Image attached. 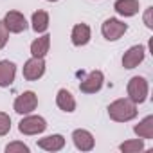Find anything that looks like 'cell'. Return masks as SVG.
<instances>
[{
    "mask_svg": "<svg viewBox=\"0 0 153 153\" xmlns=\"http://www.w3.org/2000/svg\"><path fill=\"white\" fill-rule=\"evenodd\" d=\"M108 115H110L112 121L128 123V121L137 117V105L131 99H128V97L115 99L114 103L108 105Z\"/></svg>",
    "mask_w": 153,
    "mask_h": 153,
    "instance_id": "6da1fadb",
    "label": "cell"
},
{
    "mask_svg": "<svg viewBox=\"0 0 153 153\" xmlns=\"http://www.w3.org/2000/svg\"><path fill=\"white\" fill-rule=\"evenodd\" d=\"M148 81L142 76H133V78L128 81V87H126V92H128V99H131L135 105H140L148 99Z\"/></svg>",
    "mask_w": 153,
    "mask_h": 153,
    "instance_id": "7a4b0ae2",
    "label": "cell"
},
{
    "mask_svg": "<svg viewBox=\"0 0 153 153\" xmlns=\"http://www.w3.org/2000/svg\"><path fill=\"white\" fill-rule=\"evenodd\" d=\"M45 128H47V121L40 115H29L27 114L18 123V130L24 135H38V133H43Z\"/></svg>",
    "mask_w": 153,
    "mask_h": 153,
    "instance_id": "3957f363",
    "label": "cell"
},
{
    "mask_svg": "<svg viewBox=\"0 0 153 153\" xmlns=\"http://www.w3.org/2000/svg\"><path fill=\"white\" fill-rule=\"evenodd\" d=\"M128 31V24L121 22L119 18H106L101 25V33L108 42H115L119 40L124 33Z\"/></svg>",
    "mask_w": 153,
    "mask_h": 153,
    "instance_id": "277c9868",
    "label": "cell"
},
{
    "mask_svg": "<svg viewBox=\"0 0 153 153\" xmlns=\"http://www.w3.org/2000/svg\"><path fill=\"white\" fill-rule=\"evenodd\" d=\"M36 106H38V96H36L34 92H31V90L20 94V96L15 99V105H13L15 112L20 114V115H27V114L34 112Z\"/></svg>",
    "mask_w": 153,
    "mask_h": 153,
    "instance_id": "5b68a950",
    "label": "cell"
},
{
    "mask_svg": "<svg viewBox=\"0 0 153 153\" xmlns=\"http://www.w3.org/2000/svg\"><path fill=\"white\" fill-rule=\"evenodd\" d=\"M103 83H105V76L101 70H92L90 74H87V78L81 79L79 83V90L83 94H96L103 88Z\"/></svg>",
    "mask_w": 153,
    "mask_h": 153,
    "instance_id": "8992f818",
    "label": "cell"
},
{
    "mask_svg": "<svg viewBox=\"0 0 153 153\" xmlns=\"http://www.w3.org/2000/svg\"><path fill=\"white\" fill-rule=\"evenodd\" d=\"M24 78L27 79V81H36V79H40L42 76L45 74V61H43V58H31V59H27L25 63H24Z\"/></svg>",
    "mask_w": 153,
    "mask_h": 153,
    "instance_id": "52a82bcc",
    "label": "cell"
},
{
    "mask_svg": "<svg viewBox=\"0 0 153 153\" xmlns=\"http://www.w3.org/2000/svg\"><path fill=\"white\" fill-rule=\"evenodd\" d=\"M144 56H146V47L144 45H133L124 52L123 67L124 68H135V67H139V63L144 61Z\"/></svg>",
    "mask_w": 153,
    "mask_h": 153,
    "instance_id": "ba28073f",
    "label": "cell"
},
{
    "mask_svg": "<svg viewBox=\"0 0 153 153\" xmlns=\"http://www.w3.org/2000/svg\"><path fill=\"white\" fill-rule=\"evenodd\" d=\"M4 24L9 29V33H24L27 29V20L20 11H9L4 16Z\"/></svg>",
    "mask_w": 153,
    "mask_h": 153,
    "instance_id": "9c48e42d",
    "label": "cell"
},
{
    "mask_svg": "<svg viewBox=\"0 0 153 153\" xmlns=\"http://www.w3.org/2000/svg\"><path fill=\"white\" fill-rule=\"evenodd\" d=\"M72 140H74V146L78 149H81V151H90V149H94V144H96L94 135L88 130H81V128L74 130Z\"/></svg>",
    "mask_w": 153,
    "mask_h": 153,
    "instance_id": "30bf717a",
    "label": "cell"
},
{
    "mask_svg": "<svg viewBox=\"0 0 153 153\" xmlns=\"http://www.w3.org/2000/svg\"><path fill=\"white\" fill-rule=\"evenodd\" d=\"M16 76V65L9 59L0 61V87H11Z\"/></svg>",
    "mask_w": 153,
    "mask_h": 153,
    "instance_id": "8fae6325",
    "label": "cell"
},
{
    "mask_svg": "<svg viewBox=\"0 0 153 153\" xmlns=\"http://www.w3.org/2000/svg\"><path fill=\"white\" fill-rule=\"evenodd\" d=\"M70 38H72V43L76 47H83L90 42V27L87 24H76L72 27V33H70Z\"/></svg>",
    "mask_w": 153,
    "mask_h": 153,
    "instance_id": "7c38bea8",
    "label": "cell"
},
{
    "mask_svg": "<svg viewBox=\"0 0 153 153\" xmlns=\"http://www.w3.org/2000/svg\"><path fill=\"white\" fill-rule=\"evenodd\" d=\"M63 146H65V137L59 133L38 139V148H42L45 151H59V149H63Z\"/></svg>",
    "mask_w": 153,
    "mask_h": 153,
    "instance_id": "4fadbf2b",
    "label": "cell"
},
{
    "mask_svg": "<svg viewBox=\"0 0 153 153\" xmlns=\"http://www.w3.org/2000/svg\"><path fill=\"white\" fill-rule=\"evenodd\" d=\"M56 105H58V108H59V110H63V112H67V114H70V112H74V110H76V99H74V96H72L67 88L58 90Z\"/></svg>",
    "mask_w": 153,
    "mask_h": 153,
    "instance_id": "5bb4252c",
    "label": "cell"
},
{
    "mask_svg": "<svg viewBox=\"0 0 153 153\" xmlns=\"http://www.w3.org/2000/svg\"><path fill=\"white\" fill-rule=\"evenodd\" d=\"M114 9L121 16H133L139 13V0H115Z\"/></svg>",
    "mask_w": 153,
    "mask_h": 153,
    "instance_id": "9a60e30c",
    "label": "cell"
},
{
    "mask_svg": "<svg viewBox=\"0 0 153 153\" xmlns=\"http://www.w3.org/2000/svg\"><path fill=\"white\" fill-rule=\"evenodd\" d=\"M49 47H51V36L49 34H43V36L36 38L31 43V54L34 58H45L47 52H49Z\"/></svg>",
    "mask_w": 153,
    "mask_h": 153,
    "instance_id": "2e32d148",
    "label": "cell"
},
{
    "mask_svg": "<svg viewBox=\"0 0 153 153\" xmlns=\"http://www.w3.org/2000/svg\"><path fill=\"white\" fill-rule=\"evenodd\" d=\"M133 131H135L140 139H153V117H151V115L144 117V119L133 128Z\"/></svg>",
    "mask_w": 153,
    "mask_h": 153,
    "instance_id": "e0dca14e",
    "label": "cell"
},
{
    "mask_svg": "<svg viewBox=\"0 0 153 153\" xmlns=\"http://www.w3.org/2000/svg\"><path fill=\"white\" fill-rule=\"evenodd\" d=\"M33 31L34 33H45L49 29V13L47 11H36L33 15Z\"/></svg>",
    "mask_w": 153,
    "mask_h": 153,
    "instance_id": "ac0fdd59",
    "label": "cell"
},
{
    "mask_svg": "<svg viewBox=\"0 0 153 153\" xmlns=\"http://www.w3.org/2000/svg\"><path fill=\"white\" fill-rule=\"evenodd\" d=\"M119 148H121V151H124V153H139V151L144 149V142H142L140 139H133V140L123 142Z\"/></svg>",
    "mask_w": 153,
    "mask_h": 153,
    "instance_id": "d6986e66",
    "label": "cell"
},
{
    "mask_svg": "<svg viewBox=\"0 0 153 153\" xmlns=\"http://www.w3.org/2000/svg\"><path fill=\"white\" fill-rule=\"evenodd\" d=\"M11 130V117L4 112H0V137L7 135Z\"/></svg>",
    "mask_w": 153,
    "mask_h": 153,
    "instance_id": "ffe728a7",
    "label": "cell"
},
{
    "mask_svg": "<svg viewBox=\"0 0 153 153\" xmlns=\"http://www.w3.org/2000/svg\"><path fill=\"white\" fill-rule=\"evenodd\" d=\"M6 151L7 153H15V151H20V153H29V146L24 144V142H11L6 146Z\"/></svg>",
    "mask_w": 153,
    "mask_h": 153,
    "instance_id": "44dd1931",
    "label": "cell"
},
{
    "mask_svg": "<svg viewBox=\"0 0 153 153\" xmlns=\"http://www.w3.org/2000/svg\"><path fill=\"white\" fill-rule=\"evenodd\" d=\"M7 40H9V29L6 27V24H4V20H2V22H0V49L6 47Z\"/></svg>",
    "mask_w": 153,
    "mask_h": 153,
    "instance_id": "7402d4cb",
    "label": "cell"
},
{
    "mask_svg": "<svg viewBox=\"0 0 153 153\" xmlns=\"http://www.w3.org/2000/svg\"><path fill=\"white\" fill-rule=\"evenodd\" d=\"M151 9H153V7H148L146 13H144V24H146V27H149V29L153 27V24H151Z\"/></svg>",
    "mask_w": 153,
    "mask_h": 153,
    "instance_id": "603a6c76",
    "label": "cell"
},
{
    "mask_svg": "<svg viewBox=\"0 0 153 153\" xmlns=\"http://www.w3.org/2000/svg\"><path fill=\"white\" fill-rule=\"evenodd\" d=\"M49 2H58V0H49Z\"/></svg>",
    "mask_w": 153,
    "mask_h": 153,
    "instance_id": "cb8c5ba5",
    "label": "cell"
}]
</instances>
